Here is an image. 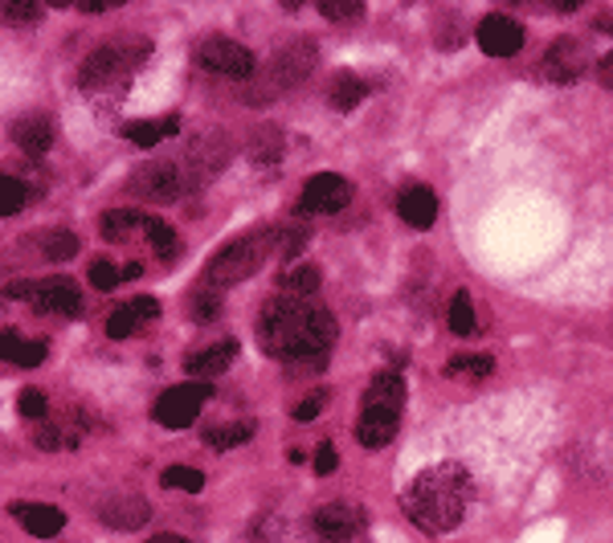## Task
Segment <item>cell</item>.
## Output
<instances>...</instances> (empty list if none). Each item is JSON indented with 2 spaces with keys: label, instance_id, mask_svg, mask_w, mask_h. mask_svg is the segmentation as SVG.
Segmentation results:
<instances>
[{
  "label": "cell",
  "instance_id": "6da1fadb",
  "mask_svg": "<svg viewBox=\"0 0 613 543\" xmlns=\"http://www.w3.org/2000/svg\"><path fill=\"white\" fill-rule=\"evenodd\" d=\"M258 344L282 364L328 355V348L335 344V319L316 298L274 295L258 319Z\"/></svg>",
  "mask_w": 613,
  "mask_h": 543
},
{
  "label": "cell",
  "instance_id": "7a4b0ae2",
  "mask_svg": "<svg viewBox=\"0 0 613 543\" xmlns=\"http://www.w3.org/2000/svg\"><path fill=\"white\" fill-rule=\"evenodd\" d=\"M467 499H471V478L458 470V466H434V470L418 474L409 482L401 507L421 531L446 535V531H455L462 523Z\"/></svg>",
  "mask_w": 613,
  "mask_h": 543
},
{
  "label": "cell",
  "instance_id": "3957f363",
  "mask_svg": "<svg viewBox=\"0 0 613 543\" xmlns=\"http://www.w3.org/2000/svg\"><path fill=\"white\" fill-rule=\"evenodd\" d=\"M270 246H274V229H266V233H258V237H238V242H229L226 249L213 254L209 270H205V282H209V286H233V282H245L258 266H263Z\"/></svg>",
  "mask_w": 613,
  "mask_h": 543
},
{
  "label": "cell",
  "instance_id": "277c9868",
  "mask_svg": "<svg viewBox=\"0 0 613 543\" xmlns=\"http://www.w3.org/2000/svg\"><path fill=\"white\" fill-rule=\"evenodd\" d=\"M319 62V50L311 41H295V46H286V50L274 53V62H270V70H266V87L258 90V99L254 103H270V94L282 87H298L307 74L316 70Z\"/></svg>",
  "mask_w": 613,
  "mask_h": 543
},
{
  "label": "cell",
  "instance_id": "5b68a950",
  "mask_svg": "<svg viewBox=\"0 0 613 543\" xmlns=\"http://www.w3.org/2000/svg\"><path fill=\"white\" fill-rule=\"evenodd\" d=\"M196 62L209 74H226V78H254L258 74L254 53L245 50L242 41H229V37H205L196 46Z\"/></svg>",
  "mask_w": 613,
  "mask_h": 543
},
{
  "label": "cell",
  "instance_id": "8992f818",
  "mask_svg": "<svg viewBox=\"0 0 613 543\" xmlns=\"http://www.w3.org/2000/svg\"><path fill=\"white\" fill-rule=\"evenodd\" d=\"M143 53H127V46H103V50H94L87 62H82V70H78V87L99 90L106 87V82H119L127 70H136V62H140Z\"/></svg>",
  "mask_w": 613,
  "mask_h": 543
},
{
  "label": "cell",
  "instance_id": "52a82bcc",
  "mask_svg": "<svg viewBox=\"0 0 613 543\" xmlns=\"http://www.w3.org/2000/svg\"><path fill=\"white\" fill-rule=\"evenodd\" d=\"M365 510L352 507V503H328V507L316 510V519H311V531H316L323 543H356L365 535Z\"/></svg>",
  "mask_w": 613,
  "mask_h": 543
},
{
  "label": "cell",
  "instance_id": "ba28073f",
  "mask_svg": "<svg viewBox=\"0 0 613 543\" xmlns=\"http://www.w3.org/2000/svg\"><path fill=\"white\" fill-rule=\"evenodd\" d=\"M205 401H209V385H176L156 401V421L164 429H189Z\"/></svg>",
  "mask_w": 613,
  "mask_h": 543
},
{
  "label": "cell",
  "instance_id": "9c48e42d",
  "mask_svg": "<svg viewBox=\"0 0 613 543\" xmlns=\"http://www.w3.org/2000/svg\"><path fill=\"white\" fill-rule=\"evenodd\" d=\"M352 201V184L335 172H319L303 184L298 212H340Z\"/></svg>",
  "mask_w": 613,
  "mask_h": 543
},
{
  "label": "cell",
  "instance_id": "30bf717a",
  "mask_svg": "<svg viewBox=\"0 0 613 543\" xmlns=\"http://www.w3.org/2000/svg\"><path fill=\"white\" fill-rule=\"evenodd\" d=\"M474 37H478L483 53H490V57H511V53H520V46H524V25L503 17V13H490V17L478 21Z\"/></svg>",
  "mask_w": 613,
  "mask_h": 543
},
{
  "label": "cell",
  "instance_id": "8fae6325",
  "mask_svg": "<svg viewBox=\"0 0 613 543\" xmlns=\"http://www.w3.org/2000/svg\"><path fill=\"white\" fill-rule=\"evenodd\" d=\"M131 193L143 196V201H156V205H173L180 196V172L176 164H143L140 172L131 176Z\"/></svg>",
  "mask_w": 613,
  "mask_h": 543
},
{
  "label": "cell",
  "instance_id": "7c38bea8",
  "mask_svg": "<svg viewBox=\"0 0 613 543\" xmlns=\"http://www.w3.org/2000/svg\"><path fill=\"white\" fill-rule=\"evenodd\" d=\"M29 302H34L41 315H78V311H82L78 286H74L71 279H62V274L34 282V298H29Z\"/></svg>",
  "mask_w": 613,
  "mask_h": 543
},
{
  "label": "cell",
  "instance_id": "4fadbf2b",
  "mask_svg": "<svg viewBox=\"0 0 613 543\" xmlns=\"http://www.w3.org/2000/svg\"><path fill=\"white\" fill-rule=\"evenodd\" d=\"M585 62H589V53H585V41L577 37H561L552 50L544 53V78L548 82H577L580 70H585Z\"/></svg>",
  "mask_w": 613,
  "mask_h": 543
},
{
  "label": "cell",
  "instance_id": "5bb4252c",
  "mask_svg": "<svg viewBox=\"0 0 613 543\" xmlns=\"http://www.w3.org/2000/svg\"><path fill=\"white\" fill-rule=\"evenodd\" d=\"M99 515H103V523L115 527V531H136V527H143L152 519V507H148L143 494L123 491V494H111Z\"/></svg>",
  "mask_w": 613,
  "mask_h": 543
},
{
  "label": "cell",
  "instance_id": "9a60e30c",
  "mask_svg": "<svg viewBox=\"0 0 613 543\" xmlns=\"http://www.w3.org/2000/svg\"><path fill=\"white\" fill-rule=\"evenodd\" d=\"M397 212H401V221L409 229H430L438 221V196H434V189H425V184H409L397 196Z\"/></svg>",
  "mask_w": 613,
  "mask_h": 543
},
{
  "label": "cell",
  "instance_id": "2e32d148",
  "mask_svg": "<svg viewBox=\"0 0 613 543\" xmlns=\"http://www.w3.org/2000/svg\"><path fill=\"white\" fill-rule=\"evenodd\" d=\"M397 425H401V413H393V409H365L360 425H356V441L365 450H385L388 441L397 438Z\"/></svg>",
  "mask_w": 613,
  "mask_h": 543
},
{
  "label": "cell",
  "instance_id": "e0dca14e",
  "mask_svg": "<svg viewBox=\"0 0 613 543\" xmlns=\"http://www.w3.org/2000/svg\"><path fill=\"white\" fill-rule=\"evenodd\" d=\"M13 519H17L29 535H37V540H53L62 527H66V515L58 507H46V503H13Z\"/></svg>",
  "mask_w": 613,
  "mask_h": 543
},
{
  "label": "cell",
  "instance_id": "ac0fdd59",
  "mask_svg": "<svg viewBox=\"0 0 613 543\" xmlns=\"http://www.w3.org/2000/svg\"><path fill=\"white\" fill-rule=\"evenodd\" d=\"M13 143L29 156H46L53 147V124L46 115H25V119L13 124Z\"/></svg>",
  "mask_w": 613,
  "mask_h": 543
},
{
  "label": "cell",
  "instance_id": "d6986e66",
  "mask_svg": "<svg viewBox=\"0 0 613 543\" xmlns=\"http://www.w3.org/2000/svg\"><path fill=\"white\" fill-rule=\"evenodd\" d=\"M233 355H238V344L226 339V344H213V348L189 355V360H184V372H189V376H201V380H209V376H221V372L233 364Z\"/></svg>",
  "mask_w": 613,
  "mask_h": 543
},
{
  "label": "cell",
  "instance_id": "ffe728a7",
  "mask_svg": "<svg viewBox=\"0 0 613 543\" xmlns=\"http://www.w3.org/2000/svg\"><path fill=\"white\" fill-rule=\"evenodd\" d=\"M0 360H9V364H17V369H37V364L46 360V344L25 339V335L17 332H4L0 335Z\"/></svg>",
  "mask_w": 613,
  "mask_h": 543
},
{
  "label": "cell",
  "instance_id": "44dd1931",
  "mask_svg": "<svg viewBox=\"0 0 613 543\" xmlns=\"http://www.w3.org/2000/svg\"><path fill=\"white\" fill-rule=\"evenodd\" d=\"M401 401H405V385L397 372H381L365 392V409H393V413H401Z\"/></svg>",
  "mask_w": 613,
  "mask_h": 543
},
{
  "label": "cell",
  "instance_id": "7402d4cb",
  "mask_svg": "<svg viewBox=\"0 0 613 543\" xmlns=\"http://www.w3.org/2000/svg\"><path fill=\"white\" fill-rule=\"evenodd\" d=\"M180 131V119L176 115H164V119H140V124H127L123 135L136 143V147H156L159 140H168Z\"/></svg>",
  "mask_w": 613,
  "mask_h": 543
},
{
  "label": "cell",
  "instance_id": "603a6c76",
  "mask_svg": "<svg viewBox=\"0 0 613 543\" xmlns=\"http://www.w3.org/2000/svg\"><path fill=\"white\" fill-rule=\"evenodd\" d=\"M319 282H323L319 266L295 262V266H286V270L279 274V290H282V295H295V298H311L319 290Z\"/></svg>",
  "mask_w": 613,
  "mask_h": 543
},
{
  "label": "cell",
  "instance_id": "cb8c5ba5",
  "mask_svg": "<svg viewBox=\"0 0 613 543\" xmlns=\"http://www.w3.org/2000/svg\"><path fill=\"white\" fill-rule=\"evenodd\" d=\"M229 159V143L226 135H209V140H201L193 147V156H189V168H201V180L213 172H221Z\"/></svg>",
  "mask_w": 613,
  "mask_h": 543
},
{
  "label": "cell",
  "instance_id": "d4e9b609",
  "mask_svg": "<svg viewBox=\"0 0 613 543\" xmlns=\"http://www.w3.org/2000/svg\"><path fill=\"white\" fill-rule=\"evenodd\" d=\"M446 323L455 335H474L478 332V319H474V302L467 290H455L450 295V307H446Z\"/></svg>",
  "mask_w": 613,
  "mask_h": 543
},
{
  "label": "cell",
  "instance_id": "484cf974",
  "mask_svg": "<svg viewBox=\"0 0 613 543\" xmlns=\"http://www.w3.org/2000/svg\"><path fill=\"white\" fill-rule=\"evenodd\" d=\"M254 421H233V425H217V429H205V441H209L213 450H233V445H245V441L254 438Z\"/></svg>",
  "mask_w": 613,
  "mask_h": 543
},
{
  "label": "cell",
  "instance_id": "4316f807",
  "mask_svg": "<svg viewBox=\"0 0 613 543\" xmlns=\"http://www.w3.org/2000/svg\"><path fill=\"white\" fill-rule=\"evenodd\" d=\"M328 99H332L335 111H352V106H360L368 99V87L360 78H352V74H340L332 82V90H328Z\"/></svg>",
  "mask_w": 613,
  "mask_h": 543
},
{
  "label": "cell",
  "instance_id": "83f0119b",
  "mask_svg": "<svg viewBox=\"0 0 613 543\" xmlns=\"http://www.w3.org/2000/svg\"><path fill=\"white\" fill-rule=\"evenodd\" d=\"M99 225H103L106 242H123V237H131V229L148 225V221H143L136 209H111V212H103V221H99Z\"/></svg>",
  "mask_w": 613,
  "mask_h": 543
},
{
  "label": "cell",
  "instance_id": "f1b7e54d",
  "mask_svg": "<svg viewBox=\"0 0 613 543\" xmlns=\"http://www.w3.org/2000/svg\"><path fill=\"white\" fill-rule=\"evenodd\" d=\"M78 441H82V434H78L74 425H66V421L37 429V445H41V450H74Z\"/></svg>",
  "mask_w": 613,
  "mask_h": 543
},
{
  "label": "cell",
  "instance_id": "f546056e",
  "mask_svg": "<svg viewBox=\"0 0 613 543\" xmlns=\"http://www.w3.org/2000/svg\"><path fill=\"white\" fill-rule=\"evenodd\" d=\"M29 184H21V180H13V176H0V217H13V212H21L25 205H29Z\"/></svg>",
  "mask_w": 613,
  "mask_h": 543
},
{
  "label": "cell",
  "instance_id": "4dcf8cb0",
  "mask_svg": "<svg viewBox=\"0 0 613 543\" xmlns=\"http://www.w3.org/2000/svg\"><path fill=\"white\" fill-rule=\"evenodd\" d=\"M159 482L168 491H201L205 487V474L193 470V466H168V470L159 474Z\"/></svg>",
  "mask_w": 613,
  "mask_h": 543
},
{
  "label": "cell",
  "instance_id": "1f68e13d",
  "mask_svg": "<svg viewBox=\"0 0 613 543\" xmlns=\"http://www.w3.org/2000/svg\"><path fill=\"white\" fill-rule=\"evenodd\" d=\"M41 4L37 0H4L0 4V17L9 21V25H34V21H41Z\"/></svg>",
  "mask_w": 613,
  "mask_h": 543
},
{
  "label": "cell",
  "instance_id": "d6a6232c",
  "mask_svg": "<svg viewBox=\"0 0 613 543\" xmlns=\"http://www.w3.org/2000/svg\"><path fill=\"white\" fill-rule=\"evenodd\" d=\"M140 327H143V323H140V315L131 311V302L106 315V335H111V339H131V335L140 332Z\"/></svg>",
  "mask_w": 613,
  "mask_h": 543
},
{
  "label": "cell",
  "instance_id": "836d02e7",
  "mask_svg": "<svg viewBox=\"0 0 613 543\" xmlns=\"http://www.w3.org/2000/svg\"><path fill=\"white\" fill-rule=\"evenodd\" d=\"M490 369H495V360H490V355H455V360L446 364L450 376H474V380L490 376Z\"/></svg>",
  "mask_w": 613,
  "mask_h": 543
},
{
  "label": "cell",
  "instance_id": "e575fe53",
  "mask_svg": "<svg viewBox=\"0 0 613 543\" xmlns=\"http://www.w3.org/2000/svg\"><path fill=\"white\" fill-rule=\"evenodd\" d=\"M279 147H282L279 127H263V131L254 135V147H250V152H254L258 164H274V159H279Z\"/></svg>",
  "mask_w": 613,
  "mask_h": 543
},
{
  "label": "cell",
  "instance_id": "d590c367",
  "mask_svg": "<svg viewBox=\"0 0 613 543\" xmlns=\"http://www.w3.org/2000/svg\"><path fill=\"white\" fill-rule=\"evenodd\" d=\"M74 254H78V237H74V233L58 229V233L46 237V258H50V262H66V258H74Z\"/></svg>",
  "mask_w": 613,
  "mask_h": 543
},
{
  "label": "cell",
  "instance_id": "8d00e7d4",
  "mask_svg": "<svg viewBox=\"0 0 613 543\" xmlns=\"http://www.w3.org/2000/svg\"><path fill=\"white\" fill-rule=\"evenodd\" d=\"M148 242L156 246V254L159 258H173L176 254V233H173V225H164V221H148Z\"/></svg>",
  "mask_w": 613,
  "mask_h": 543
},
{
  "label": "cell",
  "instance_id": "74e56055",
  "mask_svg": "<svg viewBox=\"0 0 613 543\" xmlns=\"http://www.w3.org/2000/svg\"><path fill=\"white\" fill-rule=\"evenodd\" d=\"M90 282H94L99 290H115L123 282V270L115 262H106V258H94V262H90Z\"/></svg>",
  "mask_w": 613,
  "mask_h": 543
},
{
  "label": "cell",
  "instance_id": "f35d334b",
  "mask_svg": "<svg viewBox=\"0 0 613 543\" xmlns=\"http://www.w3.org/2000/svg\"><path fill=\"white\" fill-rule=\"evenodd\" d=\"M319 13L328 21H356L365 13V4L360 0H319Z\"/></svg>",
  "mask_w": 613,
  "mask_h": 543
},
{
  "label": "cell",
  "instance_id": "ab89813d",
  "mask_svg": "<svg viewBox=\"0 0 613 543\" xmlns=\"http://www.w3.org/2000/svg\"><path fill=\"white\" fill-rule=\"evenodd\" d=\"M17 409H21V417L41 421L50 404H46V392H41V388H25V392H21V401H17Z\"/></svg>",
  "mask_w": 613,
  "mask_h": 543
},
{
  "label": "cell",
  "instance_id": "60d3db41",
  "mask_svg": "<svg viewBox=\"0 0 613 543\" xmlns=\"http://www.w3.org/2000/svg\"><path fill=\"white\" fill-rule=\"evenodd\" d=\"M193 311H196V319H201V323L217 319V315H221V295H217V290H196Z\"/></svg>",
  "mask_w": 613,
  "mask_h": 543
},
{
  "label": "cell",
  "instance_id": "b9f144b4",
  "mask_svg": "<svg viewBox=\"0 0 613 543\" xmlns=\"http://www.w3.org/2000/svg\"><path fill=\"white\" fill-rule=\"evenodd\" d=\"M323 409H328V392L319 388V392H311L307 401H298V404H295V417H298V421H311V417H319Z\"/></svg>",
  "mask_w": 613,
  "mask_h": 543
},
{
  "label": "cell",
  "instance_id": "7bdbcfd3",
  "mask_svg": "<svg viewBox=\"0 0 613 543\" xmlns=\"http://www.w3.org/2000/svg\"><path fill=\"white\" fill-rule=\"evenodd\" d=\"M131 311L140 315V323H156V319H159V302H156V298L140 295L136 302H131Z\"/></svg>",
  "mask_w": 613,
  "mask_h": 543
},
{
  "label": "cell",
  "instance_id": "ee69618b",
  "mask_svg": "<svg viewBox=\"0 0 613 543\" xmlns=\"http://www.w3.org/2000/svg\"><path fill=\"white\" fill-rule=\"evenodd\" d=\"M335 466H340V457H335V445H328V441H323V445L316 450V474H332Z\"/></svg>",
  "mask_w": 613,
  "mask_h": 543
},
{
  "label": "cell",
  "instance_id": "f6af8a7d",
  "mask_svg": "<svg viewBox=\"0 0 613 543\" xmlns=\"http://www.w3.org/2000/svg\"><path fill=\"white\" fill-rule=\"evenodd\" d=\"M597 78H601V87H613V53H605L597 62Z\"/></svg>",
  "mask_w": 613,
  "mask_h": 543
},
{
  "label": "cell",
  "instance_id": "bcb514c9",
  "mask_svg": "<svg viewBox=\"0 0 613 543\" xmlns=\"http://www.w3.org/2000/svg\"><path fill=\"white\" fill-rule=\"evenodd\" d=\"M148 543H189V540H184V535H168V531H164V535H156V540H148Z\"/></svg>",
  "mask_w": 613,
  "mask_h": 543
},
{
  "label": "cell",
  "instance_id": "7dc6e473",
  "mask_svg": "<svg viewBox=\"0 0 613 543\" xmlns=\"http://www.w3.org/2000/svg\"><path fill=\"white\" fill-rule=\"evenodd\" d=\"M597 29H613V17H597Z\"/></svg>",
  "mask_w": 613,
  "mask_h": 543
}]
</instances>
